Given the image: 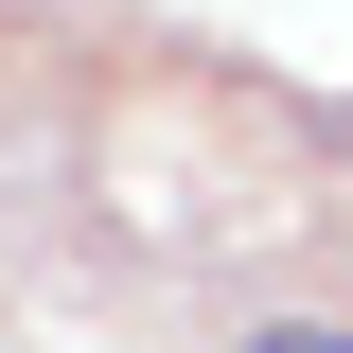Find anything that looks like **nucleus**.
<instances>
[{"mask_svg":"<svg viewBox=\"0 0 353 353\" xmlns=\"http://www.w3.org/2000/svg\"><path fill=\"white\" fill-rule=\"evenodd\" d=\"M230 353H353V318H318V301H283V318H248Z\"/></svg>","mask_w":353,"mask_h":353,"instance_id":"nucleus-1","label":"nucleus"}]
</instances>
